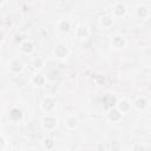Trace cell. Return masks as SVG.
Returning a JSON list of instances; mask_svg holds the SVG:
<instances>
[{"instance_id": "cell-1", "label": "cell", "mask_w": 151, "mask_h": 151, "mask_svg": "<svg viewBox=\"0 0 151 151\" xmlns=\"http://www.w3.org/2000/svg\"><path fill=\"white\" fill-rule=\"evenodd\" d=\"M126 12V7L122 3H116L113 7V13L116 17H123Z\"/></svg>"}, {"instance_id": "cell-2", "label": "cell", "mask_w": 151, "mask_h": 151, "mask_svg": "<svg viewBox=\"0 0 151 151\" xmlns=\"http://www.w3.org/2000/svg\"><path fill=\"white\" fill-rule=\"evenodd\" d=\"M54 54L58 58H65L68 54V50L64 45H58L56 47V50H54Z\"/></svg>"}, {"instance_id": "cell-4", "label": "cell", "mask_w": 151, "mask_h": 151, "mask_svg": "<svg viewBox=\"0 0 151 151\" xmlns=\"http://www.w3.org/2000/svg\"><path fill=\"white\" fill-rule=\"evenodd\" d=\"M43 107L46 111H51V110L54 107V100L51 98H45L43 102Z\"/></svg>"}, {"instance_id": "cell-9", "label": "cell", "mask_w": 151, "mask_h": 151, "mask_svg": "<svg viewBox=\"0 0 151 151\" xmlns=\"http://www.w3.org/2000/svg\"><path fill=\"white\" fill-rule=\"evenodd\" d=\"M112 45H113L115 47H123V46L125 45V40H124L122 37L117 36V37H115L113 40H112Z\"/></svg>"}, {"instance_id": "cell-17", "label": "cell", "mask_w": 151, "mask_h": 151, "mask_svg": "<svg viewBox=\"0 0 151 151\" xmlns=\"http://www.w3.org/2000/svg\"><path fill=\"white\" fill-rule=\"evenodd\" d=\"M53 140L52 139H50V138H46L45 140H44V146L46 148V149H51L52 146H53Z\"/></svg>"}, {"instance_id": "cell-14", "label": "cell", "mask_w": 151, "mask_h": 151, "mask_svg": "<svg viewBox=\"0 0 151 151\" xmlns=\"http://www.w3.org/2000/svg\"><path fill=\"white\" fill-rule=\"evenodd\" d=\"M21 50H23L25 53H31V52L33 51V45H32L31 43L26 42V43H24V44L21 45Z\"/></svg>"}, {"instance_id": "cell-16", "label": "cell", "mask_w": 151, "mask_h": 151, "mask_svg": "<svg viewBox=\"0 0 151 151\" xmlns=\"http://www.w3.org/2000/svg\"><path fill=\"white\" fill-rule=\"evenodd\" d=\"M59 27H60V30H62L63 32H67L70 30V23L66 21V20H63V21H60Z\"/></svg>"}, {"instance_id": "cell-10", "label": "cell", "mask_w": 151, "mask_h": 151, "mask_svg": "<svg viewBox=\"0 0 151 151\" xmlns=\"http://www.w3.org/2000/svg\"><path fill=\"white\" fill-rule=\"evenodd\" d=\"M137 14H138V17H140L143 19V18H146L149 15V11L145 6H139L137 8Z\"/></svg>"}, {"instance_id": "cell-18", "label": "cell", "mask_w": 151, "mask_h": 151, "mask_svg": "<svg viewBox=\"0 0 151 151\" xmlns=\"http://www.w3.org/2000/svg\"><path fill=\"white\" fill-rule=\"evenodd\" d=\"M33 64H34V67H37V68L42 67L43 66V59L42 58H36L34 62H33Z\"/></svg>"}, {"instance_id": "cell-12", "label": "cell", "mask_w": 151, "mask_h": 151, "mask_svg": "<svg viewBox=\"0 0 151 151\" xmlns=\"http://www.w3.org/2000/svg\"><path fill=\"white\" fill-rule=\"evenodd\" d=\"M33 83H34L36 85H38V86H42V85H44V83H45V78H44L42 74H36V76L33 77Z\"/></svg>"}, {"instance_id": "cell-3", "label": "cell", "mask_w": 151, "mask_h": 151, "mask_svg": "<svg viewBox=\"0 0 151 151\" xmlns=\"http://www.w3.org/2000/svg\"><path fill=\"white\" fill-rule=\"evenodd\" d=\"M9 68L12 70L13 72L18 73V72H21L23 71V64L19 62V60H13V62L11 63V65H9Z\"/></svg>"}, {"instance_id": "cell-11", "label": "cell", "mask_w": 151, "mask_h": 151, "mask_svg": "<svg viewBox=\"0 0 151 151\" xmlns=\"http://www.w3.org/2000/svg\"><path fill=\"white\" fill-rule=\"evenodd\" d=\"M118 107H119V111L120 112H126L128 110L130 109V104H129V102L128 100H122V102H119V104H118Z\"/></svg>"}, {"instance_id": "cell-8", "label": "cell", "mask_w": 151, "mask_h": 151, "mask_svg": "<svg viewBox=\"0 0 151 151\" xmlns=\"http://www.w3.org/2000/svg\"><path fill=\"white\" fill-rule=\"evenodd\" d=\"M135 106H136L138 110H144V109L148 106V100H146L145 98H139V99L136 100Z\"/></svg>"}, {"instance_id": "cell-6", "label": "cell", "mask_w": 151, "mask_h": 151, "mask_svg": "<svg viewBox=\"0 0 151 151\" xmlns=\"http://www.w3.org/2000/svg\"><path fill=\"white\" fill-rule=\"evenodd\" d=\"M21 111H20L19 109H13L11 113H9V117H11L12 120H14V122H18V120L21 119Z\"/></svg>"}, {"instance_id": "cell-7", "label": "cell", "mask_w": 151, "mask_h": 151, "mask_svg": "<svg viewBox=\"0 0 151 151\" xmlns=\"http://www.w3.org/2000/svg\"><path fill=\"white\" fill-rule=\"evenodd\" d=\"M56 125H57V123H56V119L54 118H52V117L45 118V120H44V126L46 129H53V128H56Z\"/></svg>"}, {"instance_id": "cell-15", "label": "cell", "mask_w": 151, "mask_h": 151, "mask_svg": "<svg viewBox=\"0 0 151 151\" xmlns=\"http://www.w3.org/2000/svg\"><path fill=\"white\" fill-rule=\"evenodd\" d=\"M66 125H67L68 128H71V129L76 128V125H77V119H76L74 117L67 118V119H66Z\"/></svg>"}, {"instance_id": "cell-13", "label": "cell", "mask_w": 151, "mask_h": 151, "mask_svg": "<svg viewBox=\"0 0 151 151\" xmlns=\"http://www.w3.org/2000/svg\"><path fill=\"white\" fill-rule=\"evenodd\" d=\"M77 36L79 38H85L87 36V28H86V26H79L77 28Z\"/></svg>"}, {"instance_id": "cell-20", "label": "cell", "mask_w": 151, "mask_h": 151, "mask_svg": "<svg viewBox=\"0 0 151 151\" xmlns=\"http://www.w3.org/2000/svg\"><path fill=\"white\" fill-rule=\"evenodd\" d=\"M134 151H145V148L143 145H136L134 148Z\"/></svg>"}, {"instance_id": "cell-5", "label": "cell", "mask_w": 151, "mask_h": 151, "mask_svg": "<svg viewBox=\"0 0 151 151\" xmlns=\"http://www.w3.org/2000/svg\"><path fill=\"white\" fill-rule=\"evenodd\" d=\"M109 117H110L111 120H113V122H118V120L122 118V113H120V111H118V110L112 109L111 111H110V113H109Z\"/></svg>"}, {"instance_id": "cell-22", "label": "cell", "mask_w": 151, "mask_h": 151, "mask_svg": "<svg viewBox=\"0 0 151 151\" xmlns=\"http://www.w3.org/2000/svg\"><path fill=\"white\" fill-rule=\"evenodd\" d=\"M3 39H4V32L1 31V30H0V42H1Z\"/></svg>"}, {"instance_id": "cell-21", "label": "cell", "mask_w": 151, "mask_h": 151, "mask_svg": "<svg viewBox=\"0 0 151 151\" xmlns=\"http://www.w3.org/2000/svg\"><path fill=\"white\" fill-rule=\"evenodd\" d=\"M4 144H5V140H4V138H3V137H0V149H1V148L4 146Z\"/></svg>"}, {"instance_id": "cell-19", "label": "cell", "mask_w": 151, "mask_h": 151, "mask_svg": "<svg viewBox=\"0 0 151 151\" xmlns=\"http://www.w3.org/2000/svg\"><path fill=\"white\" fill-rule=\"evenodd\" d=\"M103 25H105V26H109V25H111V23H112V19L110 18V17H105V18H103Z\"/></svg>"}]
</instances>
